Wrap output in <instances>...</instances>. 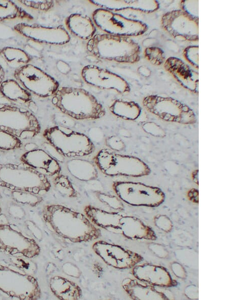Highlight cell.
Instances as JSON below:
<instances>
[{"label": "cell", "instance_id": "cell-1", "mask_svg": "<svg viewBox=\"0 0 227 300\" xmlns=\"http://www.w3.org/2000/svg\"><path fill=\"white\" fill-rule=\"evenodd\" d=\"M43 219L50 229L73 242H88L100 237V230L83 214L61 205L45 206Z\"/></svg>", "mask_w": 227, "mask_h": 300}, {"label": "cell", "instance_id": "cell-2", "mask_svg": "<svg viewBox=\"0 0 227 300\" xmlns=\"http://www.w3.org/2000/svg\"><path fill=\"white\" fill-rule=\"evenodd\" d=\"M51 103L63 114L76 120H96L105 115L103 107L95 97L80 88L59 87Z\"/></svg>", "mask_w": 227, "mask_h": 300}, {"label": "cell", "instance_id": "cell-3", "mask_svg": "<svg viewBox=\"0 0 227 300\" xmlns=\"http://www.w3.org/2000/svg\"><path fill=\"white\" fill-rule=\"evenodd\" d=\"M88 51L104 60L135 63L140 59V47L129 37L107 33L94 35L87 43Z\"/></svg>", "mask_w": 227, "mask_h": 300}, {"label": "cell", "instance_id": "cell-4", "mask_svg": "<svg viewBox=\"0 0 227 300\" xmlns=\"http://www.w3.org/2000/svg\"><path fill=\"white\" fill-rule=\"evenodd\" d=\"M0 186L11 191H23L39 195L51 188L47 177L22 163L0 164Z\"/></svg>", "mask_w": 227, "mask_h": 300}, {"label": "cell", "instance_id": "cell-5", "mask_svg": "<svg viewBox=\"0 0 227 300\" xmlns=\"http://www.w3.org/2000/svg\"><path fill=\"white\" fill-rule=\"evenodd\" d=\"M43 136L64 157H83L95 150L93 143L86 135L69 127L54 126L47 128Z\"/></svg>", "mask_w": 227, "mask_h": 300}, {"label": "cell", "instance_id": "cell-6", "mask_svg": "<svg viewBox=\"0 0 227 300\" xmlns=\"http://www.w3.org/2000/svg\"><path fill=\"white\" fill-rule=\"evenodd\" d=\"M94 161L99 169L109 176L138 177L150 173L148 166L138 158L117 154L108 149L100 150Z\"/></svg>", "mask_w": 227, "mask_h": 300}, {"label": "cell", "instance_id": "cell-7", "mask_svg": "<svg viewBox=\"0 0 227 300\" xmlns=\"http://www.w3.org/2000/svg\"><path fill=\"white\" fill-rule=\"evenodd\" d=\"M0 129L20 140L31 139L41 130L35 116L26 109L0 104Z\"/></svg>", "mask_w": 227, "mask_h": 300}, {"label": "cell", "instance_id": "cell-8", "mask_svg": "<svg viewBox=\"0 0 227 300\" xmlns=\"http://www.w3.org/2000/svg\"><path fill=\"white\" fill-rule=\"evenodd\" d=\"M0 291L19 299H38L41 290L36 279L26 272L0 264Z\"/></svg>", "mask_w": 227, "mask_h": 300}, {"label": "cell", "instance_id": "cell-9", "mask_svg": "<svg viewBox=\"0 0 227 300\" xmlns=\"http://www.w3.org/2000/svg\"><path fill=\"white\" fill-rule=\"evenodd\" d=\"M142 104L148 112L167 122L193 124L197 121L188 106L171 97L149 95L144 97Z\"/></svg>", "mask_w": 227, "mask_h": 300}, {"label": "cell", "instance_id": "cell-10", "mask_svg": "<svg viewBox=\"0 0 227 300\" xmlns=\"http://www.w3.org/2000/svg\"><path fill=\"white\" fill-rule=\"evenodd\" d=\"M94 23L107 34L130 37L144 34L148 29L145 23L126 18L112 11L99 8L92 14Z\"/></svg>", "mask_w": 227, "mask_h": 300}, {"label": "cell", "instance_id": "cell-11", "mask_svg": "<svg viewBox=\"0 0 227 300\" xmlns=\"http://www.w3.org/2000/svg\"><path fill=\"white\" fill-rule=\"evenodd\" d=\"M14 75L27 90L40 97L53 95L60 87L55 79L31 64L15 70Z\"/></svg>", "mask_w": 227, "mask_h": 300}, {"label": "cell", "instance_id": "cell-12", "mask_svg": "<svg viewBox=\"0 0 227 300\" xmlns=\"http://www.w3.org/2000/svg\"><path fill=\"white\" fill-rule=\"evenodd\" d=\"M162 28L178 40L197 41L199 39V22L180 10L168 11L161 19Z\"/></svg>", "mask_w": 227, "mask_h": 300}, {"label": "cell", "instance_id": "cell-13", "mask_svg": "<svg viewBox=\"0 0 227 300\" xmlns=\"http://www.w3.org/2000/svg\"><path fill=\"white\" fill-rule=\"evenodd\" d=\"M0 251L11 255L32 258L39 254L40 248L34 239L26 236L11 225L0 224Z\"/></svg>", "mask_w": 227, "mask_h": 300}, {"label": "cell", "instance_id": "cell-14", "mask_svg": "<svg viewBox=\"0 0 227 300\" xmlns=\"http://www.w3.org/2000/svg\"><path fill=\"white\" fill-rule=\"evenodd\" d=\"M112 187L121 199L133 205L155 204L163 199L159 189L139 182L116 181Z\"/></svg>", "mask_w": 227, "mask_h": 300}, {"label": "cell", "instance_id": "cell-15", "mask_svg": "<svg viewBox=\"0 0 227 300\" xmlns=\"http://www.w3.org/2000/svg\"><path fill=\"white\" fill-rule=\"evenodd\" d=\"M81 75L86 82L99 88L115 90L122 94L130 91L129 83L121 76L95 65L85 66Z\"/></svg>", "mask_w": 227, "mask_h": 300}, {"label": "cell", "instance_id": "cell-16", "mask_svg": "<svg viewBox=\"0 0 227 300\" xmlns=\"http://www.w3.org/2000/svg\"><path fill=\"white\" fill-rule=\"evenodd\" d=\"M13 29L20 35L41 43L60 45L70 40L69 33L61 26L50 27L19 23Z\"/></svg>", "mask_w": 227, "mask_h": 300}, {"label": "cell", "instance_id": "cell-17", "mask_svg": "<svg viewBox=\"0 0 227 300\" xmlns=\"http://www.w3.org/2000/svg\"><path fill=\"white\" fill-rule=\"evenodd\" d=\"M92 249L105 263L116 268L131 267L138 259L134 254L104 241L95 242Z\"/></svg>", "mask_w": 227, "mask_h": 300}, {"label": "cell", "instance_id": "cell-18", "mask_svg": "<svg viewBox=\"0 0 227 300\" xmlns=\"http://www.w3.org/2000/svg\"><path fill=\"white\" fill-rule=\"evenodd\" d=\"M165 69L185 88L198 93V73L181 59L171 57L164 62Z\"/></svg>", "mask_w": 227, "mask_h": 300}, {"label": "cell", "instance_id": "cell-19", "mask_svg": "<svg viewBox=\"0 0 227 300\" xmlns=\"http://www.w3.org/2000/svg\"><path fill=\"white\" fill-rule=\"evenodd\" d=\"M20 159L22 163L47 177L56 176L60 174L61 170L58 161L42 149L36 148L28 151Z\"/></svg>", "mask_w": 227, "mask_h": 300}, {"label": "cell", "instance_id": "cell-20", "mask_svg": "<svg viewBox=\"0 0 227 300\" xmlns=\"http://www.w3.org/2000/svg\"><path fill=\"white\" fill-rule=\"evenodd\" d=\"M89 2L101 9L110 11L131 9L145 13L157 10L159 4L156 1H90Z\"/></svg>", "mask_w": 227, "mask_h": 300}, {"label": "cell", "instance_id": "cell-21", "mask_svg": "<svg viewBox=\"0 0 227 300\" xmlns=\"http://www.w3.org/2000/svg\"><path fill=\"white\" fill-rule=\"evenodd\" d=\"M49 287L53 294L60 299H79L82 296V290L79 285L62 276L51 277Z\"/></svg>", "mask_w": 227, "mask_h": 300}, {"label": "cell", "instance_id": "cell-22", "mask_svg": "<svg viewBox=\"0 0 227 300\" xmlns=\"http://www.w3.org/2000/svg\"><path fill=\"white\" fill-rule=\"evenodd\" d=\"M66 24L72 33L83 39H90L96 31L92 20L82 14L71 15L67 18Z\"/></svg>", "mask_w": 227, "mask_h": 300}, {"label": "cell", "instance_id": "cell-23", "mask_svg": "<svg viewBox=\"0 0 227 300\" xmlns=\"http://www.w3.org/2000/svg\"><path fill=\"white\" fill-rule=\"evenodd\" d=\"M66 166L70 174L79 180L88 181L98 177V171L95 165L88 160L72 159L67 161Z\"/></svg>", "mask_w": 227, "mask_h": 300}, {"label": "cell", "instance_id": "cell-24", "mask_svg": "<svg viewBox=\"0 0 227 300\" xmlns=\"http://www.w3.org/2000/svg\"><path fill=\"white\" fill-rule=\"evenodd\" d=\"M86 216L95 226L108 229L119 226L121 216L114 213L108 212L91 205L84 208Z\"/></svg>", "mask_w": 227, "mask_h": 300}, {"label": "cell", "instance_id": "cell-25", "mask_svg": "<svg viewBox=\"0 0 227 300\" xmlns=\"http://www.w3.org/2000/svg\"><path fill=\"white\" fill-rule=\"evenodd\" d=\"M0 92L6 98L16 102L28 103L32 99L30 92L14 79L3 81L0 85Z\"/></svg>", "mask_w": 227, "mask_h": 300}, {"label": "cell", "instance_id": "cell-26", "mask_svg": "<svg viewBox=\"0 0 227 300\" xmlns=\"http://www.w3.org/2000/svg\"><path fill=\"white\" fill-rule=\"evenodd\" d=\"M109 110L116 116L128 120H136L141 113V108L137 103L121 99L115 100Z\"/></svg>", "mask_w": 227, "mask_h": 300}, {"label": "cell", "instance_id": "cell-27", "mask_svg": "<svg viewBox=\"0 0 227 300\" xmlns=\"http://www.w3.org/2000/svg\"><path fill=\"white\" fill-rule=\"evenodd\" d=\"M33 17L25 10L11 1H0V22L21 20H31Z\"/></svg>", "mask_w": 227, "mask_h": 300}, {"label": "cell", "instance_id": "cell-28", "mask_svg": "<svg viewBox=\"0 0 227 300\" xmlns=\"http://www.w3.org/2000/svg\"><path fill=\"white\" fill-rule=\"evenodd\" d=\"M0 56L10 67L16 70L31 61L30 57L23 50L14 47H4L0 49Z\"/></svg>", "mask_w": 227, "mask_h": 300}, {"label": "cell", "instance_id": "cell-29", "mask_svg": "<svg viewBox=\"0 0 227 300\" xmlns=\"http://www.w3.org/2000/svg\"><path fill=\"white\" fill-rule=\"evenodd\" d=\"M55 189L62 195L73 198L77 196V192L68 177L63 174H58L53 179Z\"/></svg>", "mask_w": 227, "mask_h": 300}, {"label": "cell", "instance_id": "cell-30", "mask_svg": "<svg viewBox=\"0 0 227 300\" xmlns=\"http://www.w3.org/2000/svg\"><path fill=\"white\" fill-rule=\"evenodd\" d=\"M21 140L0 129V149L12 151L21 147Z\"/></svg>", "mask_w": 227, "mask_h": 300}, {"label": "cell", "instance_id": "cell-31", "mask_svg": "<svg viewBox=\"0 0 227 300\" xmlns=\"http://www.w3.org/2000/svg\"><path fill=\"white\" fill-rule=\"evenodd\" d=\"M12 195L16 202L31 206H35L42 201L40 195L26 191H12Z\"/></svg>", "mask_w": 227, "mask_h": 300}, {"label": "cell", "instance_id": "cell-32", "mask_svg": "<svg viewBox=\"0 0 227 300\" xmlns=\"http://www.w3.org/2000/svg\"><path fill=\"white\" fill-rule=\"evenodd\" d=\"M146 58L152 64L159 66L165 61L164 52L157 47H149L144 51Z\"/></svg>", "mask_w": 227, "mask_h": 300}, {"label": "cell", "instance_id": "cell-33", "mask_svg": "<svg viewBox=\"0 0 227 300\" xmlns=\"http://www.w3.org/2000/svg\"><path fill=\"white\" fill-rule=\"evenodd\" d=\"M20 4L26 7L41 11H48L53 7L54 3L52 1H18Z\"/></svg>", "mask_w": 227, "mask_h": 300}, {"label": "cell", "instance_id": "cell-34", "mask_svg": "<svg viewBox=\"0 0 227 300\" xmlns=\"http://www.w3.org/2000/svg\"><path fill=\"white\" fill-rule=\"evenodd\" d=\"M198 45H190L186 47L183 51L185 59L195 68L198 69Z\"/></svg>", "mask_w": 227, "mask_h": 300}, {"label": "cell", "instance_id": "cell-35", "mask_svg": "<svg viewBox=\"0 0 227 300\" xmlns=\"http://www.w3.org/2000/svg\"><path fill=\"white\" fill-rule=\"evenodd\" d=\"M198 1H182L181 10L191 17L198 20Z\"/></svg>", "mask_w": 227, "mask_h": 300}, {"label": "cell", "instance_id": "cell-36", "mask_svg": "<svg viewBox=\"0 0 227 300\" xmlns=\"http://www.w3.org/2000/svg\"><path fill=\"white\" fill-rule=\"evenodd\" d=\"M96 196L101 202L111 208L119 209L122 207L121 202L114 195L97 192Z\"/></svg>", "mask_w": 227, "mask_h": 300}, {"label": "cell", "instance_id": "cell-37", "mask_svg": "<svg viewBox=\"0 0 227 300\" xmlns=\"http://www.w3.org/2000/svg\"><path fill=\"white\" fill-rule=\"evenodd\" d=\"M142 128L145 132L152 136L164 137L166 135L165 132L162 128L153 122L144 123L142 125Z\"/></svg>", "mask_w": 227, "mask_h": 300}, {"label": "cell", "instance_id": "cell-38", "mask_svg": "<svg viewBox=\"0 0 227 300\" xmlns=\"http://www.w3.org/2000/svg\"><path fill=\"white\" fill-rule=\"evenodd\" d=\"M106 145L110 149L120 152L125 148V144L123 141L117 135H111L106 138L105 140Z\"/></svg>", "mask_w": 227, "mask_h": 300}, {"label": "cell", "instance_id": "cell-39", "mask_svg": "<svg viewBox=\"0 0 227 300\" xmlns=\"http://www.w3.org/2000/svg\"><path fill=\"white\" fill-rule=\"evenodd\" d=\"M87 136L91 141L93 142H99L104 138V133L102 130L99 127H92L89 129Z\"/></svg>", "mask_w": 227, "mask_h": 300}, {"label": "cell", "instance_id": "cell-40", "mask_svg": "<svg viewBox=\"0 0 227 300\" xmlns=\"http://www.w3.org/2000/svg\"><path fill=\"white\" fill-rule=\"evenodd\" d=\"M64 272L70 276L78 278L80 276V272L77 266L70 263H67L63 266Z\"/></svg>", "mask_w": 227, "mask_h": 300}, {"label": "cell", "instance_id": "cell-41", "mask_svg": "<svg viewBox=\"0 0 227 300\" xmlns=\"http://www.w3.org/2000/svg\"><path fill=\"white\" fill-rule=\"evenodd\" d=\"M56 67L62 74H67L71 71L69 65L63 61H59L56 63Z\"/></svg>", "mask_w": 227, "mask_h": 300}, {"label": "cell", "instance_id": "cell-42", "mask_svg": "<svg viewBox=\"0 0 227 300\" xmlns=\"http://www.w3.org/2000/svg\"><path fill=\"white\" fill-rule=\"evenodd\" d=\"M5 76V73L4 70L1 65L0 64V85L4 81Z\"/></svg>", "mask_w": 227, "mask_h": 300}, {"label": "cell", "instance_id": "cell-43", "mask_svg": "<svg viewBox=\"0 0 227 300\" xmlns=\"http://www.w3.org/2000/svg\"><path fill=\"white\" fill-rule=\"evenodd\" d=\"M1 211H2V209H1V208L0 207V213H1Z\"/></svg>", "mask_w": 227, "mask_h": 300}]
</instances>
